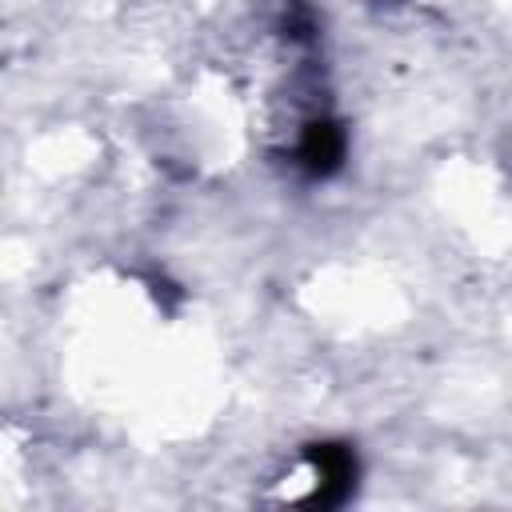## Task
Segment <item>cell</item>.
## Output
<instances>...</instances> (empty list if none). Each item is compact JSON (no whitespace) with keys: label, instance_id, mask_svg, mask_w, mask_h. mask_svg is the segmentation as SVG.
<instances>
[{"label":"cell","instance_id":"cell-1","mask_svg":"<svg viewBox=\"0 0 512 512\" xmlns=\"http://www.w3.org/2000/svg\"><path fill=\"white\" fill-rule=\"evenodd\" d=\"M308 460L316 468V492L308 496V504H344L352 484H356V456L344 444H312Z\"/></svg>","mask_w":512,"mask_h":512},{"label":"cell","instance_id":"cell-2","mask_svg":"<svg viewBox=\"0 0 512 512\" xmlns=\"http://www.w3.org/2000/svg\"><path fill=\"white\" fill-rule=\"evenodd\" d=\"M344 152H348V136L332 120H312L300 136V168L308 176H332L344 164Z\"/></svg>","mask_w":512,"mask_h":512},{"label":"cell","instance_id":"cell-3","mask_svg":"<svg viewBox=\"0 0 512 512\" xmlns=\"http://www.w3.org/2000/svg\"><path fill=\"white\" fill-rule=\"evenodd\" d=\"M284 28H288V36H296V40H308V36L316 32V20H312V12H308L300 0H288V16H284Z\"/></svg>","mask_w":512,"mask_h":512}]
</instances>
